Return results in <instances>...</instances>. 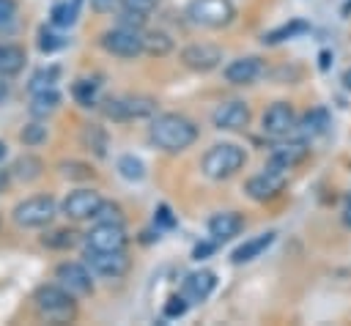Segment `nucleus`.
I'll list each match as a JSON object with an SVG mask.
<instances>
[{"label": "nucleus", "mask_w": 351, "mask_h": 326, "mask_svg": "<svg viewBox=\"0 0 351 326\" xmlns=\"http://www.w3.org/2000/svg\"><path fill=\"white\" fill-rule=\"evenodd\" d=\"M66 41L58 36V33H52V30H47V27H41V33H38V49L44 52V55H49V52H55V49H60Z\"/></svg>", "instance_id": "34"}, {"label": "nucleus", "mask_w": 351, "mask_h": 326, "mask_svg": "<svg viewBox=\"0 0 351 326\" xmlns=\"http://www.w3.org/2000/svg\"><path fill=\"white\" fill-rule=\"evenodd\" d=\"M186 310H189V299H186L184 293L170 296V299L165 301V318H181Z\"/></svg>", "instance_id": "35"}, {"label": "nucleus", "mask_w": 351, "mask_h": 326, "mask_svg": "<svg viewBox=\"0 0 351 326\" xmlns=\"http://www.w3.org/2000/svg\"><path fill=\"white\" fill-rule=\"evenodd\" d=\"M41 162L36 156H19L14 164H11V173L19 178V181H36L41 175Z\"/></svg>", "instance_id": "27"}, {"label": "nucleus", "mask_w": 351, "mask_h": 326, "mask_svg": "<svg viewBox=\"0 0 351 326\" xmlns=\"http://www.w3.org/2000/svg\"><path fill=\"white\" fill-rule=\"evenodd\" d=\"M145 16H148V14H140V11H129V8H123V11H121V16H118V25L140 30V27L145 25Z\"/></svg>", "instance_id": "36"}, {"label": "nucleus", "mask_w": 351, "mask_h": 326, "mask_svg": "<svg viewBox=\"0 0 351 326\" xmlns=\"http://www.w3.org/2000/svg\"><path fill=\"white\" fill-rule=\"evenodd\" d=\"M118 173H121V178H126V181H143V178H145V164H143L137 156L126 153V156L118 159Z\"/></svg>", "instance_id": "30"}, {"label": "nucleus", "mask_w": 351, "mask_h": 326, "mask_svg": "<svg viewBox=\"0 0 351 326\" xmlns=\"http://www.w3.org/2000/svg\"><path fill=\"white\" fill-rule=\"evenodd\" d=\"M310 153L307 142L304 140H293V142H285V145H277L266 162V167L271 170H280V173H288L291 167H296L299 162H304Z\"/></svg>", "instance_id": "16"}, {"label": "nucleus", "mask_w": 351, "mask_h": 326, "mask_svg": "<svg viewBox=\"0 0 351 326\" xmlns=\"http://www.w3.org/2000/svg\"><path fill=\"white\" fill-rule=\"evenodd\" d=\"M80 3L82 0H66V3H58L55 8H52V25H58V27H71L74 22H77V14H80Z\"/></svg>", "instance_id": "28"}, {"label": "nucleus", "mask_w": 351, "mask_h": 326, "mask_svg": "<svg viewBox=\"0 0 351 326\" xmlns=\"http://www.w3.org/2000/svg\"><path fill=\"white\" fill-rule=\"evenodd\" d=\"M5 96H8V82H5V77L0 74V101H3Z\"/></svg>", "instance_id": "48"}, {"label": "nucleus", "mask_w": 351, "mask_h": 326, "mask_svg": "<svg viewBox=\"0 0 351 326\" xmlns=\"http://www.w3.org/2000/svg\"><path fill=\"white\" fill-rule=\"evenodd\" d=\"M74 99L82 104V107H93L96 99H99V82L96 79H77L74 88H71Z\"/></svg>", "instance_id": "29"}, {"label": "nucleus", "mask_w": 351, "mask_h": 326, "mask_svg": "<svg viewBox=\"0 0 351 326\" xmlns=\"http://www.w3.org/2000/svg\"><path fill=\"white\" fill-rule=\"evenodd\" d=\"M244 164H247V153L236 142H217L203 153V173L214 181L236 175Z\"/></svg>", "instance_id": "3"}, {"label": "nucleus", "mask_w": 351, "mask_h": 326, "mask_svg": "<svg viewBox=\"0 0 351 326\" xmlns=\"http://www.w3.org/2000/svg\"><path fill=\"white\" fill-rule=\"evenodd\" d=\"M90 5H93V11H99V14H107V11H112L115 0H90Z\"/></svg>", "instance_id": "43"}, {"label": "nucleus", "mask_w": 351, "mask_h": 326, "mask_svg": "<svg viewBox=\"0 0 351 326\" xmlns=\"http://www.w3.org/2000/svg\"><path fill=\"white\" fill-rule=\"evenodd\" d=\"M101 47L110 55H118V58H137L143 52V33L134 30V27L118 25V27L101 33Z\"/></svg>", "instance_id": "8"}, {"label": "nucleus", "mask_w": 351, "mask_h": 326, "mask_svg": "<svg viewBox=\"0 0 351 326\" xmlns=\"http://www.w3.org/2000/svg\"><path fill=\"white\" fill-rule=\"evenodd\" d=\"M326 126H329V115H326V110H310L302 121H296V134L302 137V140H313V137H318V134H324L326 131Z\"/></svg>", "instance_id": "21"}, {"label": "nucleus", "mask_w": 351, "mask_h": 326, "mask_svg": "<svg viewBox=\"0 0 351 326\" xmlns=\"http://www.w3.org/2000/svg\"><path fill=\"white\" fill-rule=\"evenodd\" d=\"M263 71V63L261 58L255 55H244V58H236L225 66V79L230 85H252Z\"/></svg>", "instance_id": "17"}, {"label": "nucleus", "mask_w": 351, "mask_h": 326, "mask_svg": "<svg viewBox=\"0 0 351 326\" xmlns=\"http://www.w3.org/2000/svg\"><path fill=\"white\" fill-rule=\"evenodd\" d=\"M19 140H22L25 145H41V142L47 140V126H41V123H27V126L19 131Z\"/></svg>", "instance_id": "33"}, {"label": "nucleus", "mask_w": 351, "mask_h": 326, "mask_svg": "<svg viewBox=\"0 0 351 326\" xmlns=\"http://www.w3.org/2000/svg\"><path fill=\"white\" fill-rule=\"evenodd\" d=\"M348 11H351V0H348V3L343 5V14H348Z\"/></svg>", "instance_id": "49"}, {"label": "nucleus", "mask_w": 351, "mask_h": 326, "mask_svg": "<svg viewBox=\"0 0 351 326\" xmlns=\"http://www.w3.org/2000/svg\"><path fill=\"white\" fill-rule=\"evenodd\" d=\"M14 14H16V3L14 0H0V27L8 25L14 19Z\"/></svg>", "instance_id": "41"}, {"label": "nucleus", "mask_w": 351, "mask_h": 326, "mask_svg": "<svg viewBox=\"0 0 351 326\" xmlns=\"http://www.w3.org/2000/svg\"><path fill=\"white\" fill-rule=\"evenodd\" d=\"M214 247H217V241H214V238H211V241H200V244H195L192 258H195V260H203V258H208V255L214 252Z\"/></svg>", "instance_id": "42"}, {"label": "nucleus", "mask_w": 351, "mask_h": 326, "mask_svg": "<svg viewBox=\"0 0 351 326\" xmlns=\"http://www.w3.org/2000/svg\"><path fill=\"white\" fill-rule=\"evenodd\" d=\"M101 112L112 121H134V118H151L156 112V101L151 96H118L107 99Z\"/></svg>", "instance_id": "5"}, {"label": "nucleus", "mask_w": 351, "mask_h": 326, "mask_svg": "<svg viewBox=\"0 0 351 326\" xmlns=\"http://www.w3.org/2000/svg\"><path fill=\"white\" fill-rule=\"evenodd\" d=\"M261 129H263V134H269V137H274V140L288 137V134L296 129V112H293V104H288V101H274V104L263 112V118H261Z\"/></svg>", "instance_id": "9"}, {"label": "nucleus", "mask_w": 351, "mask_h": 326, "mask_svg": "<svg viewBox=\"0 0 351 326\" xmlns=\"http://www.w3.org/2000/svg\"><path fill=\"white\" fill-rule=\"evenodd\" d=\"M55 279H58V285H63L71 296H90V293H93L90 271H88V266H82V263H60V266L55 268Z\"/></svg>", "instance_id": "12"}, {"label": "nucleus", "mask_w": 351, "mask_h": 326, "mask_svg": "<svg viewBox=\"0 0 351 326\" xmlns=\"http://www.w3.org/2000/svg\"><path fill=\"white\" fill-rule=\"evenodd\" d=\"M156 3H159V0H121L123 8H129V11H140V14H151V11L156 8Z\"/></svg>", "instance_id": "40"}, {"label": "nucleus", "mask_w": 351, "mask_h": 326, "mask_svg": "<svg viewBox=\"0 0 351 326\" xmlns=\"http://www.w3.org/2000/svg\"><path fill=\"white\" fill-rule=\"evenodd\" d=\"M307 30H310V25H307L304 19H291V22H285V25H280V27L263 33V44H280V41L293 38V36H302V33H307Z\"/></svg>", "instance_id": "25"}, {"label": "nucleus", "mask_w": 351, "mask_h": 326, "mask_svg": "<svg viewBox=\"0 0 351 326\" xmlns=\"http://www.w3.org/2000/svg\"><path fill=\"white\" fill-rule=\"evenodd\" d=\"M47 247H71L74 244V233L71 230H55L52 236L44 238Z\"/></svg>", "instance_id": "37"}, {"label": "nucleus", "mask_w": 351, "mask_h": 326, "mask_svg": "<svg viewBox=\"0 0 351 326\" xmlns=\"http://www.w3.org/2000/svg\"><path fill=\"white\" fill-rule=\"evenodd\" d=\"M148 140L165 153H181L197 140V126L178 112H162L151 121Z\"/></svg>", "instance_id": "1"}, {"label": "nucleus", "mask_w": 351, "mask_h": 326, "mask_svg": "<svg viewBox=\"0 0 351 326\" xmlns=\"http://www.w3.org/2000/svg\"><path fill=\"white\" fill-rule=\"evenodd\" d=\"M3 156H5V145L0 142V159H3Z\"/></svg>", "instance_id": "50"}, {"label": "nucleus", "mask_w": 351, "mask_h": 326, "mask_svg": "<svg viewBox=\"0 0 351 326\" xmlns=\"http://www.w3.org/2000/svg\"><path fill=\"white\" fill-rule=\"evenodd\" d=\"M101 205H104V200H101L99 192H93V189H77V192H71V195L63 200L60 208H63V214L71 216V219H90V216L99 214Z\"/></svg>", "instance_id": "14"}, {"label": "nucleus", "mask_w": 351, "mask_h": 326, "mask_svg": "<svg viewBox=\"0 0 351 326\" xmlns=\"http://www.w3.org/2000/svg\"><path fill=\"white\" fill-rule=\"evenodd\" d=\"M60 104V96L55 88H47V90H36L33 99H30V112L36 118H44V115H52Z\"/></svg>", "instance_id": "24"}, {"label": "nucleus", "mask_w": 351, "mask_h": 326, "mask_svg": "<svg viewBox=\"0 0 351 326\" xmlns=\"http://www.w3.org/2000/svg\"><path fill=\"white\" fill-rule=\"evenodd\" d=\"M282 189H285V173L271 170V167H266L263 173L252 175V178L244 184V192H247L252 200H258V203L274 200V197H277Z\"/></svg>", "instance_id": "11"}, {"label": "nucleus", "mask_w": 351, "mask_h": 326, "mask_svg": "<svg viewBox=\"0 0 351 326\" xmlns=\"http://www.w3.org/2000/svg\"><path fill=\"white\" fill-rule=\"evenodd\" d=\"M55 79H58V66L41 68V71L33 74V79H30V90H33V93H36V90H47V88L55 85Z\"/></svg>", "instance_id": "32"}, {"label": "nucleus", "mask_w": 351, "mask_h": 326, "mask_svg": "<svg viewBox=\"0 0 351 326\" xmlns=\"http://www.w3.org/2000/svg\"><path fill=\"white\" fill-rule=\"evenodd\" d=\"M88 249H101V252H118L126 249V233L121 222H99L88 236H85Z\"/></svg>", "instance_id": "10"}, {"label": "nucleus", "mask_w": 351, "mask_h": 326, "mask_svg": "<svg viewBox=\"0 0 351 326\" xmlns=\"http://www.w3.org/2000/svg\"><path fill=\"white\" fill-rule=\"evenodd\" d=\"M329 58H332V52H326V49H324V52H321V63H318V66H321V71H326V68H329Z\"/></svg>", "instance_id": "45"}, {"label": "nucleus", "mask_w": 351, "mask_h": 326, "mask_svg": "<svg viewBox=\"0 0 351 326\" xmlns=\"http://www.w3.org/2000/svg\"><path fill=\"white\" fill-rule=\"evenodd\" d=\"M25 68V49L16 44H0V74L14 77Z\"/></svg>", "instance_id": "23"}, {"label": "nucleus", "mask_w": 351, "mask_h": 326, "mask_svg": "<svg viewBox=\"0 0 351 326\" xmlns=\"http://www.w3.org/2000/svg\"><path fill=\"white\" fill-rule=\"evenodd\" d=\"M154 222L159 225V227H176V216H173V211H170V205H156V216H154Z\"/></svg>", "instance_id": "39"}, {"label": "nucleus", "mask_w": 351, "mask_h": 326, "mask_svg": "<svg viewBox=\"0 0 351 326\" xmlns=\"http://www.w3.org/2000/svg\"><path fill=\"white\" fill-rule=\"evenodd\" d=\"M33 301L36 312L49 323H71L77 315V301L63 285H41Z\"/></svg>", "instance_id": "2"}, {"label": "nucleus", "mask_w": 351, "mask_h": 326, "mask_svg": "<svg viewBox=\"0 0 351 326\" xmlns=\"http://www.w3.org/2000/svg\"><path fill=\"white\" fill-rule=\"evenodd\" d=\"M343 222L351 227V200H348V203H346V208H343Z\"/></svg>", "instance_id": "47"}, {"label": "nucleus", "mask_w": 351, "mask_h": 326, "mask_svg": "<svg viewBox=\"0 0 351 326\" xmlns=\"http://www.w3.org/2000/svg\"><path fill=\"white\" fill-rule=\"evenodd\" d=\"M211 121H214L217 129H225V131L244 129V126L250 123V107H247L244 101H239V99H233V101H222V104L214 110Z\"/></svg>", "instance_id": "15"}, {"label": "nucleus", "mask_w": 351, "mask_h": 326, "mask_svg": "<svg viewBox=\"0 0 351 326\" xmlns=\"http://www.w3.org/2000/svg\"><path fill=\"white\" fill-rule=\"evenodd\" d=\"M340 82H343V88H346V90H351V68H346V71H343V79H340Z\"/></svg>", "instance_id": "46"}, {"label": "nucleus", "mask_w": 351, "mask_h": 326, "mask_svg": "<svg viewBox=\"0 0 351 326\" xmlns=\"http://www.w3.org/2000/svg\"><path fill=\"white\" fill-rule=\"evenodd\" d=\"M85 266L99 274V277H107V279H118L129 271L132 260L126 255V249H118V252H101V249H88L85 247Z\"/></svg>", "instance_id": "7"}, {"label": "nucleus", "mask_w": 351, "mask_h": 326, "mask_svg": "<svg viewBox=\"0 0 351 326\" xmlns=\"http://www.w3.org/2000/svg\"><path fill=\"white\" fill-rule=\"evenodd\" d=\"M60 175L63 178H74V181H85V178L93 175V170H90V164H82V162L69 159V162H60Z\"/></svg>", "instance_id": "31"}, {"label": "nucleus", "mask_w": 351, "mask_h": 326, "mask_svg": "<svg viewBox=\"0 0 351 326\" xmlns=\"http://www.w3.org/2000/svg\"><path fill=\"white\" fill-rule=\"evenodd\" d=\"M173 49V38L162 30H148L143 33V52L148 55H156V58H165L167 52Z\"/></svg>", "instance_id": "26"}, {"label": "nucleus", "mask_w": 351, "mask_h": 326, "mask_svg": "<svg viewBox=\"0 0 351 326\" xmlns=\"http://www.w3.org/2000/svg\"><path fill=\"white\" fill-rule=\"evenodd\" d=\"M80 140H82V145H85V148H88L93 156H99V159H104V156H107L110 137H107V131H104L99 123H88V126L82 129Z\"/></svg>", "instance_id": "22"}, {"label": "nucleus", "mask_w": 351, "mask_h": 326, "mask_svg": "<svg viewBox=\"0 0 351 326\" xmlns=\"http://www.w3.org/2000/svg\"><path fill=\"white\" fill-rule=\"evenodd\" d=\"M5 189H8V170L0 167V195H3Z\"/></svg>", "instance_id": "44"}, {"label": "nucleus", "mask_w": 351, "mask_h": 326, "mask_svg": "<svg viewBox=\"0 0 351 326\" xmlns=\"http://www.w3.org/2000/svg\"><path fill=\"white\" fill-rule=\"evenodd\" d=\"M274 236H277V233H274V230H269V233H261V236H255V238L244 241L241 247H236V249H233L230 260H233V263H250V260H255L261 252H266V249L271 247Z\"/></svg>", "instance_id": "20"}, {"label": "nucleus", "mask_w": 351, "mask_h": 326, "mask_svg": "<svg viewBox=\"0 0 351 326\" xmlns=\"http://www.w3.org/2000/svg\"><path fill=\"white\" fill-rule=\"evenodd\" d=\"M186 16H189L192 25L219 30V27L233 22L236 8H233L230 0H192L186 5Z\"/></svg>", "instance_id": "4"}, {"label": "nucleus", "mask_w": 351, "mask_h": 326, "mask_svg": "<svg viewBox=\"0 0 351 326\" xmlns=\"http://www.w3.org/2000/svg\"><path fill=\"white\" fill-rule=\"evenodd\" d=\"M241 227H244V219H241L239 211H219V214H214V216L208 219V236H211L217 244L230 241L233 236L241 233Z\"/></svg>", "instance_id": "19"}, {"label": "nucleus", "mask_w": 351, "mask_h": 326, "mask_svg": "<svg viewBox=\"0 0 351 326\" xmlns=\"http://www.w3.org/2000/svg\"><path fill=\"white\" fill-rule=\"evenodd\" d=\"M101 222H121L123 225V216H121V208L118 205H112V203H104L101 208H99V214H96Z\"/></svg>", "instance_id": "38"}, {"label": "nucleus", "mask_w": 351, "mask_h": 326, "mask_svg": "<svg viewBox=\"0 0 351 326\" xmlns=\"http://www.w3.org/2000/svg\"><path fill=\"white\" fill-rule=\"evenodd\" d=\"M217 288V274L208 271V268H200V271H192L186 279H184V288L181 293L189 299V304H203L211 290Z\"/></svg>", "instance_id": "18"}, {"label": "nucleus", "mask_w": 351, "mask_h": 326, "mask_svg": "<svg viewBox=\"0 0 351 326\" xmlns=\"http://www.w3.org/2000/svg\"><path fill=\"white\" fill-rule=\"evenodd\" d=\"M52 216H55V200L47 195H36L14 205V222L19 227H44L52 222Z\"/></svg>", "instance_id": "6"}, {"label": "nucleus", "mask_w": 351, "mask_h": 326, "mask_svg": "<svg viewBox=\"0 0 351 326\" xmlns=\"http://www.w3.org/2000/svg\"><path fill=\"white\" fill-rule=\"evenodd\" d=\"M181 60H184L186 68L206 74V71H211V68H217L222 63V49L214 47V44H206V41L189 44V47L181 49Z\"/></svg>", "instance_id": "13"}]
</instances>
